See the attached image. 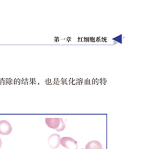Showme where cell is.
<instances>
[{
	"label": "cell",
	"instance_id": "obj_1",
	"mask_svg": "<svg viewBox=\"0 0 147 149\" xmlns=\"http://www.w3.org/2000/svg\"><path fill=\"white\" fill-rule=\"evenodd\" d=\"M45 122L48 127L55 129L57 132L63 130L66 127L65 123L61 118H47L45 119Z\"/></svg>",
	"mask_w": 147,
	"mask_h": 149
},
{
	"label": "cell",
	"instance_id": "obj_2",
	"mask_svg": "<svg viewBox=\"0 0 147 149\" xmlns=\"http://www.w3.org/2000/svg\"><path fill=\"white\" fill-rule=\"evenodd\" d=\"M60 144L67 149H78L77 141L71 137H63L60 139Z\"/></svg>",
	"mask_w": 147,
	"mask_h": 149
},
{
	"label": "cell",
	"instance_id": "obj_3",
	"mask_svg": "<svg viewBox=\"0 0 147 149\" xmlns=\"http://www.w3.org/2000/svg\"><path fill=\"white\" fill-rule=\"evenodd\" d=\"M60 135L57 134H53L52 135H50L47 140V142H48V144L50 146V148L55 149L59 147L60 143Z\"/></svg>",
	"mask_w": 147,
	"mask_h": 149
},
{
	"label": "cell",
	"instance_id": "obj_4",
	"mask_svg": "<svg viewBox=\"0 0 147 149\" xmlns=\"http://www.w3.org/2000/svg\"><path fill=\"white\" fill-rule=\"evenodd\" d=\"M12 127L11 123L6 120H0V134L8 135L11 133Z\"/></svg>",
	"mask_w": 147,
	"mask_h": 149
},
{
	"label": "cell",
	"instance_id": "obj_5",
	"mask_svg": "<svg viewBox=\"0 0 147 149\" xmlns=\"http://www.w3.org/2000/svg\"><path fill=\"white\" fill-rule=\"evenodd\" d=\"M85 149H102L101 144L97 140L89 141L85 147Z\"/></svg>",
	"mask_w": 147,
	"mask_h": 149
},
{
	"label": "cell",
	"instance_id": "obj_6",
	"mask_svg": "<svg viewBox=\"0 0 147 149\" xmlns=\"http://www.w3.org/2000/svg\"><path fill=\"white\" fill-rule=\"evenodd\" d=\"M1 146H2V140H1V139L0 138V148H1Z\"/></svg>",
	"mask_w": 147,
	"mask_h": 149
},
{
	"label": "cell",
	"instance_id": "obj_7",
	"mask_svg": "<svg viewBox=\"0 0 147 149\" xmlns=\"http://www.w3.org/2000/svg\"><path fill=\"white\" fill-rule=\"evenodd\" d=\"M102 149H103V148H102Z\"/></svg>",
	"mask_w": 147,
	"mask_h": 149
}]
</instances>
